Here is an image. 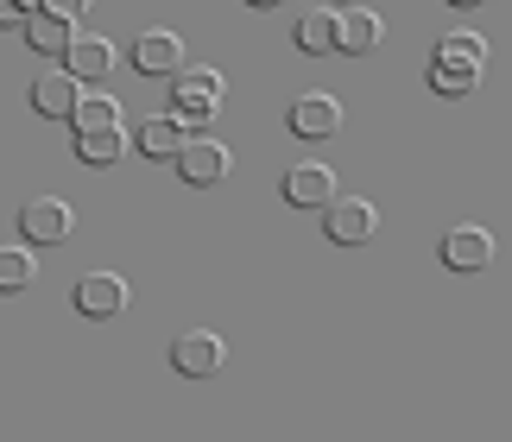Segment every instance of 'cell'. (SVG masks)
Masks as SVG:
<instances>
[{"label":"cell","instance_id":"cell-12","mask_svg":"<svg viewBox=\"0 0 512 442\" xmlns=\"http://www.w3.org/2000/svg\"><path fill=\"white\" fill-rule=\"evenodd\" d=\"M184 139H190V127L177 114H152V120L133 127V146H140L146 158H177V152H184Z\"/></svg>","mask_w":512,"mask_h":442},{"label":"cell","instance_id":"cell-23","mask_svg":"<svg viewBox=\"0 0 512 442\" xmlns=\"http://www.w3.org/2000/svg\"><path fill=\"white\" fill-rule=\"evenodd\" d=\"M45 7H51V13H64V19H83V13H89V0H45Z\"/></svg>","mask_w":512,"mask_h":442},{"label":"cell","instance_id":"cell-5","mask_svg":"<svg viewBox=\"0 0 512 442\" xmlns=\"http://www.w3.org/2000/svg\"><path fill=\"white\" fill-rule=\"evenodd\" d=\"M222 360H228V348H222V335H215V329H184V335L171 341V367L184 373V379L222 373Z\"/></svg>","mask_w":512,"mask_h":442},{"label":"cell","instance_id":"cell-14","mask_svg":"<svg viewBox=\"0 0 512 442\" xmlns=\"http://www.w3.org/2000/svg\"><path fill=\"white\" fill-rule=\"evenodd\" d=\"M291 38H298V51L329 57V51L342 45V13H336V7H310V13L298 19V32H291Z\"/></svg>","mask_w":512,"mask_h":442},{"label":"cell","instance_id":"cell-25","mask_svg":"<svg viewBox=\"0 0 512 442\" xmlns=\"http://www.w3.org/2000/svg\"><path fill=\"white\" fill-rule=\"evenodd\" d=\"M247 7H279V0H247Z\"/></svg>","mask_w":512,"mask_h":442},{"label":"cell","instance_id":"cell-2","mask_svg":"<svg viewBox=\"0 0 512 442\" xmlns=\"http://www.w3.org/2000/svg\"><path fill=\"white\" fill-rule=\"evenodd\" d=\"M373 228H380V209H373L367 196H336V203L323 209V234L336 240V247H367Z\"/></svg>","mask_w":512,"mask_h":442},{"label":"cell","instance_id":"cell-21","mask_svg":"<svg viewBox=\"0 0 512 442\" xmlns=\"http://www.w3.org/2000/svg\"><path fill=\"white\" fill-rule=\"evenodd\" d=\"M437 57L443 64H487V38L481 32H449V38H437Z\"/></svg>","mask_w":512,"mask_h":442},{"label":"cell","instance_id":"cell-19","mask_svg":"<svg viewBox=\"0 0 512 442\" xmlns=\"http://www.w3.org/2000/svg\"><path fill=\"white\" fill-rule=\"evenodd\" d=\"M70 127H76V133H95V127H121V102H114V95H102V89H83V102H76Z\"/></svg>","mask_w":512,"mask_h":442},{"label":"cell","instance_id":"cell-17","mask_svg":"<svg viewBox=\"0 0 512 442\" xmlns=\"http://www.w3.org/2000/svg\"><path fill=\"white\" fill-rule=\"evenodd\" d=\"M32 285H38V253H32V240L0 247V291H32Z\"/></svg>","mask_w":512,"mask_h":442},{"label":"cell","instance_id":"cell-24","mask_svg":"<svg viewBox=\"0 0 512 442\" xmlns=\"http://www.w3.org/2000/svg\"><path fill=\"white\" fill-rule=\"evenodd\" d=\"M449 7H487V0H449Z\"/></svg>","mask_w":512,"mask_h":442},{"label":"cell","instance_id":"cell-18","mask_svg":"<svg viewBox=\"0 0 512 442\" xmlns=\"http://www.w3.org/2000/svg\"><path fill=\"white\" fill-rule=\"evenodd\" d=\"M76 158L83 165H114V158H127V133L121 127H95V133H76Z\"/></svg>","mask_w":512,"mask_h":442},{"label":"cell","instance_id":"cell-16","mask_svg":"<svg viewBox=\"0 0 512 442\" xmlns=\"http://www.w3.org/2000/svg\"><path fill=\"white\" fill-rule=\"evenodd\" d=\"M380 38H386L380 13H373V7H348V13H342V45H336V51H348V57H367L373 45H380Z\"/></svg>","mask_w":512,"mask_h":442},{"label":"cell","instance_id":"cell-11","mask_svg":"<svg viewBox=\"0 0 512 442\" xmlns=\"http://www.w3.org/2000/svg\"><path fill=\"white\" fill-rule=\"evenodd\" d=\"M76 102H83V83H76L70 70H45V76L32 83V108L45 114V120H70Z\"/></svg>","mask_w":512,"mask_h":442},{"label":"cell","instance_id":"cell-9","mask_svg":"<svg viewBox=\"0 0 512 442\" xmlns=\"http://www.w3.org/2000/svg\"><path fill=\"white\" fill-rule=\"evenodd\" d=\"M291 133L298 139H336L342 133V102L336 95H298V102H291Z\"/></svg>","mask_w":512,"mask_h":442},{"label":"cell","instance_id":"cell-15","mask_svg":"<svg viewBox=\"0 0 512 442\" xmlns=\"http://www.w3.org/2000/svg\"><path fill=\"white\" fill-rule=\"evenodd\" d=\"M64 70L76 76V83H102V76L114 70V45H108V38H83V32H76V45L64 51Z\"/></svg>","mask_w":512,"mask_h":442},{"label":"cell","instance_id":"cell-4","mask_svg":"<svg viewBox=\"0 0 512 442\" xmlns=\"http://www.w3.org/2000/svg\"><path fill=\"white\" fill-rule=\"evenodd\" d=\"M171 165H177V177H184V184H196V190H215V184L228 177L234 152L222 146V139H184V152H177Z\"/></svg>","mask_w":512,"mask_h":442},{"label":"cell","instance_id":"cell-7","mask_svg":"<svg viewBox=\"0 0 512 442\" xmlns=\"http://www.w3.org/2000/svg\"><path fill=\"white\" fill-rule=\"evenodd\" d=\"M133 70H140V76H177V70H184V38L165 32V26L140 32V38H133Z\"/></svg>","mask_w":512,"mask_h":442},{"label":"cell","instance_id":"cell-26","mask_svg":"<svg viewBox=\"0 0 512 442\" xmlns=\"http://www.w3.org/2000/svg\"><path fill=\"white\" fill-rule=\"evenodd\" d=\"M26 7H32V13H38V7H45V0H26Z\"/></svg>","mask_w":512,"mask_h":442},{"label":"cell","instance_id":"cell-13","mask_svg":"<svg viewBox=\"0 0 512 442\" xmlns=\"http://www.w3.org/2000/svg\"><path fill=\"white\" fill-rule=\"evenodd\" d=\"M26 45H32V51H45V57H64V51L76 45V19L51 13V7H38V13L26 19Z\"/></svg>","mask_w":512,"mask_h":442},{"label":"cell","instance_id":"cell-3","mask_svg":"<svg viewBox=\"0 0 512 442\" xmlns=\"http://www.w3.org/2000/svg\"><path fill=\"white\" fill-rule=\"evenodd\" d=\"M76 215L64 196H32L26 209H19V240H32V247H57V240H70Z\"/></svg>","mask_w":512,"mask_h":442},{"label":"cell","instance_id":"cell-8","mask_svg":"<svg viewBox=\"0 0 512 442\" xmlns=\"http://www.w3.org/2000/svg\"><path fill=\"white\" fill-rule=\"evenodd\" d=\"M437 253H443L449 272H487L494 266V234L487 228H449Z\"/></svg>","mask_w":512,"mask_h":442},{"label":"cell","instance_id":"cell-10","mask_svg":"<svg viewBox=\"0 0 512 442\" xmlns=\"http://www.w3.org/2000/svg\"><path fill=\"white\" fill-rule=\"evenodd\" d=\"M285 203L329 209V203H336V171H329V165H291L285 171Z\"/></svg>","mask_w":512,"mask_h":442},{"label":"cell","instance_id":"cell-1","mask_svg":"<svg viewBox=\"0 0 512 442\" xmlns=\"http://www.w3.org/2000/svg\"><path fill=\"white\" fill-rule=\"evenodd\" d=\"M222 89H228L222 70H190L184 64V70L171 76V114L184 120V127H203V120L222 108Z\"/></svg>","mask_w":512,"mask_h":442},{"label":"cell","instance_id":"cell-20","mask_svg":"<svg viewBox=\"0 0 512 442\" xmlns=\"http://www.w3.org/2000/svg\"><path fill=\"white\" fill-rule=\"evenodd\" d=\"M430 89H437V95H475L481 70L475 64H443V57H437V64H430Z\"/></svg>","mask_w":512,"mask_h":442},{"label":"cell","instance_id":"cell-22","mask_svg":"<svg viewBox=\"0 0 512 442\" xmlns=\"http://www.w3.org/2000/svg\"><path fill=\"white\" fill-rule=\"evenodd\" d=\"M26 19H32L26 0H0V26H26Z\"/></svg>","mask_w":512,"mask_h":442},{"label":"cell","instance_id":"cell-6","mask_svg":"<svg viewBox=\"0 0 512 442\" xmlns=\"http://www.w3.org/2000/svg\"><path fill=\"white\" fill-rule=\"evenodd\" d=\"M76 310H83L89 323H114V316L127 310V278L121 272H83L76 278Z\"/></svg>","mask_w":512,"mask_h":442}]
</instances>
